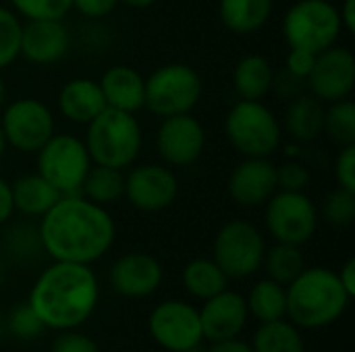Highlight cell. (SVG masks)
<instances>
[{
  "label": "cell",
  "instance_id": "14",
  "mask_svg": "<svg viewBox=\"0 0 355 352\" xmlns=\"http://www.w3.org/2000/svg\"><path fill=\"white\" fill-rule=\"evenodd\" d=\"M306 81L312 89V95L322 102L345 100L355 85L354 52L339 46H331L318 52Z\"/></svg>",
  "mask_w": 355,
  "mask_h": 352
},
{
  "label": "cell",
  "instance_id": "10",
  "mask_svg": "<svg viewBox=\"0 0 355 352\" xmlns=\"http://www.w3.org/2000/svg\"><path fill=\"white\" fill-rule=\"evenodd\" d=\"M264 222L277 243H308L318 228V210L304 191H279L266 203Z\"/></svg>",
  "mask_w": 355,
  "mask_h": 352
},
{
  "label": "cell",
  "instance_id": "32",
  "mask_svg": "<svg viewBox=\"0 0 355 352\" xmlns=\"http://www.w3.org/2000/svg\"><path fill=\"white\" fill-rule=\"evenodd\" d=\"M21 19L6 6H0V71L21 56Z\"/></svg>",
  "mask_w": 355,
  "mask_h": 352
},
{
  "label": "cell",
  "instance_id": "21",
  "mask_svg": "<svg viewBox=\"0 0 355 352\" xmlns=\"http://www.w3.org/2000/svg\"><path fill=\"white\" fill-rule=\"evenodd\" d=\"M104 108H106V100L102 95L100 83L94 79H85V77L71 79L62 85L58 93L60 114L75 124H87Z\"/></svg>",
  "mask_w": 355,
  "mask_h": 352
},
{
  "label": "cell",
  "instance_id": "20",
  "mask_svg": "<svg viewBox=\"0 0 355 352\" xmlns=\"http://www.w3.org/2000/svg\"><path fill=\"white\" fill-rule=\"evenodd\" d=\"M108 108L135 114L146 102V79L127 64H114L106 68L98 81Z\"/></svg>",
  "mask_w": 355,
  "mask_h": 352
},
{
  "label": "cell",
  "instance_id": "15",
  "mask_svg": "<svg viewBox=\"0 0 355 352\" xmlns=\"http://www.w3.org/2000/svg\"><path fill=\"white\" fill-rule=\"evenodd\" d=\"M179 183L173 170L158 164L137 166L125 176V197L139 212H162L175 203Z\"/></svg>",
  "mask_w": 355,
  "mask_h": 352
},
{
  "label": "cell",
  "instance_id": "38",
  "mask_svg": "<svg viewBox=\"0 0 355 352\" xmlns=\"http://www.w3.org/2000/svg\"><path fill=\"white\" fill-rule=\"evenodd\" d=\"M335 176L341 189L355 191V145L341 147L335 162Z\"/></svg>",
  "mask_w": 355,
  "mask_h": 352
},
{
  "label": "cell",
  "instance_id": "30",
  "mask_svg": "<svg viewBox=\"0 0 355 352\" xmlns=\"http://www.w3.org/2000/svg\"><path fill=\"white\" fill-rule=\"evenodd\" d=\"M262 266H264L270 280L287 286L304 272L306 259H304V253L297 245L277 243L275 247L266 249Z\"/></svg>",
  "mask_w": 355,
  "mask_h": 352
},
{
  "label": "cell",
  "instance_id": "37",
  "mask_svg": "<svg viewBox=\"0 0 355 352\" xmlns=\"http://www.w3.org/2000/svg\"><path fill=\"white\" fill-rule=\"evenodd\" d=\"M50 352H100V349L89 336L75 330H64L52 342Z\"/></svg>",
  "mask_w": 355,
  "mask_h": 352
},
{
  "label": "cell",
  "instance_id": "33",
  "mask_svg": "<svg viewBox=\"0 0 355 352\" xmlns=\"http://www.w3.org/2000/svg\"><path fill=\"white\" fill-rule=\"evenodd\" d=\"M322 218L337 228H345L355 220V191L337 187L322 205Z\"/></svg>",
  "mask_w": 355,
  "mask_h": 352
},
{
  "label": "cell",
  "instance_id": "23",
  "mask_svg": "<svg viewBox=\"0 0 355 352\" xmlns=\"http://www.w3.org/2000/svg\"><path fill=\"white\" fill-rule=\"evenodd\" d=\"M15 212L29 218H42L62 195L37 172L25 174L10 185Z\"/></svg>",
  "mask_w": 355,
  "mask_h": 352
},
{
  "label": "cell",
  "instance_id": "27",
  "mask_svg": "<svg viewBox=\"0 0 355 352\" xmlns=\"http://www.w3.org/2000/svg\"><path fill=\"white\" fill-rule=\"evenodd\" d=\"M181 280H183V288L191 297L202 299V301L227 290V286H229V278L214 263V259H202V257L189 261L183 268Z\"/></svg>",
  "mask_w": 355,
  "mask_h": 352
},
{
  "label": "cell",
  "instance_id": "41",
  "mask_svg": "<svg viewBox=\"0 0 355 352\" xmlns=\"http://www.w3.org/2000/svg\"><path fill=\"white\" fill-rule=\"evenodd\" d=\"M15 214V203H12V191L10 185L0 176V226L6 224Z\"/></svg>",
  "mask_w": 355,
  "mask_h": 352
},
{
  "label": "cell",
  "instance_id": "5",
  "mask_svg": "<svg viewBox=\"0 0 355 352\" xmlns=\"http://www.w3.org/2000/svg\"><path fill=\"white\" fill-rule=\"evenodd\" d=\"M225 133L241 156L270 158L281 145L283 127L260 100H241L229 110Z\"/></svg>",
  "mask_w": 355,
  "mask_h": 352
},
{
  "label": "cell",
  "instance_id": "12",
  "mask_svg": "<svg viewBox=\"0 0 355 352\" xmlns=\"http://www.w3.org/2000/svg\"><path fill=\"white\" fill-rule=\"evenodd\" d=\"M152 340L168 352H193L202 342L200 313L185 301H164L148 317Z\"/></svg>",
  "mask_w": 355,
  "mask_h": 352
},
{
  "label": "cell",
  "instance_id": "36",
  "mask_svg": "<svg viewBox=\"0 0 355 352\" xmlns=\"http://www.w3.org/2000/svg\"><path fill=\"white\" fill-rule=\"evenodd\" d=\"M310 185V170L295 160L277 166V187L281 191H304Z\"/></svg>",
  "mask_w": 355,
  "mask_h": 352
},
{
  "label": "cell",
  "instance_id": "19",
  "mask_svg": "<svg viewBox=\"0 0 355 352\" xmlns=\"http://www.w3.org/2000/svg\"><path fill=\"white\" fill-rule=\"evenodd\" d=\"M69 31L62 21L35 19L27 21L21 31V56L33 64H52L69 52Z\"/></svg>",
  "mask_w": 355,
  "mask_h": 352
},
{
  "label": "cell",
  "instance_id": "13",
  "mask_svg": "<svg viewBox=\"0 0 355 352\" xmlns=\"http://www.w3.org/2000/svg\"><path fill=\"white\" fill-rule=\"evenodd\" d=\"M206 145V131L198 118L189 114H177L162 118L156 133V147L160 158L168 166L185 168L200 160Z\"/></svg>",
  "mask_w": 355,
  "mask_h": 352
},
{
  "label": "cell",
  "instance_id": "39",
  "mask_svg": "<svg viewBox=\"0 0 355 352\" xmlns=\"http://www.w3.org/2000/svg\"><path fill=\"white\" fill-rule=\"evenodd\" d=\"M316 62V54L308 52V50H300V48H291L289 56H287V71L293 73L300 79H308L312 66Z\"/></svg>",
  "mask_w": 355,
  "mask_h": 352
},
{
  "label": "cell",
  "instance_id": "31",
  "mask_svg": "<svg viewBox=\"0 0 355 352\" xmlns=\"http://www.w3.org/2000/svg\"><path fill=\"white\" fill-rule=\"evenodd\" d=\"M324 133L339 147L355 145V104L345 100L331 102L324 112Z\"/></svg>",
  "mask_w": 355,
  "mask_h": 352
},
{
  "label": "cell",
  "instance_id": "46",
  "mask_svg": "<svg viewBox=\"0 0 355 352\" xmlns=\"http://www.w3.org/2000/svg\"><path fill=\"white\" fill-rule=\"evenodd\" d=\"M4 100H6V85H4V79L0 77V108L4 104Z\"/></svg>",
  "mask_w": 355,
  "mask_h": 352
},
{
  "label": "cell",
  "instance_id": "11",
  "mask_svg": "<svg viewBox=\"0 0 355 352\" xmlns=\"http://www.w3.org/2000/svg\"><path fill=\"white\" fill-rule=\"evenodd\" d=\"M0 127L6 145L23 154H35L54 135V116L44 102L21 98L4 108Z\"/></svg>",
  "mask_w": 355,
  "mask_h": 352
},
{
  "label": "cell",
  "instance_id": "29",
  "mask_svg": "<svg viewBox=\"0 0 355 352\" xmlns=\"http://www.w3.org/2000/svg\"><path fill=\"white\" fill-rule=\"evenodd\" d=\"M252 349L254 352H306L300 328L285 319L260 324L254 334Z\"/></svg>",
  "mask_w": 355,
  "mask_h": 352
},
{
  "label": "cell",
  "instance_id": "26",
  "mask_svg": "<svg viewBox=\"0 0 355 352\" xmlns=\"http://www.w3.org/2000/svg\"><path fill=\"white\" fill-rule=\"evenodd\" d=\"M248 313L256 317L260 324L285 319L287 315V288L270 278L260 280L250 290V297L245 299Z\"/></svg>",
  "mask_w": 355,
  "mask_h": 352
},
{
  "label": "cell",
  "instance_id": "9",
  "mask_svg": "<svg viewBox=\"0 0 355 352\" xmlns=\"http://www.w3.org/2000/svg\"><path fill=\"white\" fill-rule=\"evenodd\" d=\"M266 243L262 232L245 220L227 222L214 239L212 259L229 280L254 276L264 261Z\"/></svg>",
  "mask_w": 355,
  "mask_h": 352
},
{
  "label": "cell",
  "instance_id": "2",
  "mask_svg": "<svg viewBox=\"0 0 355 352\" xmlns=\"http://www.w3.org/2000/svg\"><path fill=\"white\" fill-rule=\"evenodd\" d=\"M100 284L89 266L54 261L35 280L29 293V307L46 330H77L96 311Z\"/></svg>",
  "mask_w": 355,
  "mask_h": 352
},
{
  "label": "cell",
  "instance_id": "48",
  "mask_svg": "<svg viewBox=\"0 0 355 352\" xmlns=\"http://www.w3.org/2000/svg\"><path fill=\"white\" fill-rule=\"evenodd\" d=\"M4 330H6V326H4V319H2V315H0V340H2V336H4Z\"/></svg>",
  "mask_w": 355,
  "mask_h": 352
},
{
  "label": "cell",
  "instance_id": "43",
  "mask_svg": "<svg viewBox=\"0 0 355 352\" xmlns=\"http://www.w3.org/2000/svg\"><path fill=\"white\" fill-rule=\"evenodd\" d=\"M208 352H254L252 344L241 342L239 338H231V340H223V342H212Z\"/></svg>",
  "mask_w": 355,
  "mask_h": 352
},
{
  "label": "cell",
  "instance_id": "47",
  "mask_svg": "<svg viewBox=\"0 0 355 352\" xmlns=\"http://www.w3.org/2000/svg\"><path fill=\"white\" fill-rule=\"evenodd\" d=\"M4 151H6V139H4V133H2V127H0V158H2Z\"/></svg>",
  "mask_w": 355,
  "mask_h": 352
},
{
  "label": "cell",
  "instance_id": "8",
  "mask_svg": "<svg viewBox=\"0 0 355 352\" xmlns=\"http://www.w3.org/2000/svg\"><path fill=\"white\" fill-rule=\"evenodd\" d=\"M35 154L40 176H44L62 197L81 195L83 178L92 168L87 147L81 139L69 133H54Z\"/></svg>",
  "mask_w": 355,
  "mask_h": 352
},
{
  "label": "cell",
  "instance_id": "40",
  "mask_svg": "<svg viewBox=\"0 0 355 352\" xmlns=\"http://www.w3.org/2000/svg\"><path fill=\"white\" fill-rule=\"evenodd\" d=\"M119 0H73V8H77L83 17L100 19L114 10Z\"/></svg>",
  "mask_w": 355,
  "mask_h": 352
},
{
  "label": "cell",
  "instance_id": "42",
  "mask_svg": "<svg viewBox=\"0 0 355 352\" xmlns=\"http://www.w3.org/2000/svg\"><path fill=\"white\" fill-rule=\"evenodd\" d=\"M341 286L345 288V293L354 299L355 297V259H347L345 266L341 268V272L337 274Z\"/></svg>",
  "mask_w": 355,
  "mask_h": 352
},
{
  "label": "cell",
  "instance_id": "22",
  "mask_svg": "<svg viewBox=\"0 0 355 352\" xmlns=\"http://www.w3.org/2000/svg\"><path fill=\"white\" fill-rule=\"evenodd\" d=\"M324 102L316 95L300 93L291 100L285 112V129L293 141L310 143L324 133Z\"/></svg>",
  "mask_w": 355,
  "mask_h": 352
},
{
  "label": "cell",
  "instance_id": "7",
  "mask_svg": "<svg viewBox=\"0 0 355 352\" xmlns=\"http://www.w3.org/2000/svg\"><path fill=\"white\" fill-rule=\"evenodd\" d=\"M283 37L289 48L322 52L335 46L343 31L339 8L329 0H300L283 19Z\"/></svg>",
  "mask_w": 355,
  "mask_h": 352
},
{
  "label": "cell",
  "instance_id": "3",
  "mask_svg": "<svg viewBox=\"0 0 355 352\" xmlns=\"http://www.w3.org/2000/svg\"><path fill=\"white\" fill-rule=\"evenodd\" d=\"M289 322L302 330H320L337 322L352 297L339 282L337 272L327 268H304V272L285 286Z\"/></svg>",
  "mask_w": 355,
  "mask_h": 352
},
{
  "label": "cell",
  "instance_id": "45",
  "mask_svg": "<svg viewBox=\"0 0 355 352\" xmlns=\"http://www.w3.org/2000/svg\"><path fill=\"white\" fill-rule=\"evenodd\" d=\"M119 2H123V4H127L131 8H148V6L156 4L158 0H119Z\"/></svg>",
  "mask_w": 355,
  "mask_h": 352
},
{
  "label": "cell",
  "instance_id": "49",
  "mask_svg": "<svg viewBox=\"0 0 355 352\" xmlns=\"http://www.w3.org/2000/svg\"><path fill=\"white\" fill-rule=\"evenodd\" d=\"M2 276H4V270H2V263H0V282H2Z\"/></svg>",
  "mask_w": 355,
  "mask_h": 352
},
{
  "label": "cell",
  "instance_id": "28",
  "mask_svg": "<svg viewBox=\"0 0 355 352\" xmlns=\"http://www.w3.org/2000/svg\"><path fill=\"white\" fill-rule=\"evenodd\" d=\"M81 195L102 207L116 203L125 195V174L119 168L94 164L81 185Z\"/></svg>",
  "mask_w": 355,
  "mask_h": 352
},
{
  "label": "cell",
  "instance_id": "35",
  "mask_svg": "<svg viewBox=\"0 0 355 352\" xmlns=\"http://www.w3.org/2000/svg\"><path fill=\"white\" fill-rule=\"evenodd\" d=\"M15 10L27 21L35 19H56L62 21L73 8V0H10Z\"/></svg>",
  "mask_w": 355,
  "mask_h": 352
},
{
  "label": "cell",
  "instance_id": "18",
  "mask_svg": "<svg viewBox=\"0 0 355 352\" xmlns=\"http://www.w3.org/2000/svg\"><path fill=\"white\" fill-rule=\"evenodd\" d=\"M277 189V166L268 158H245L229 176V195L243 207L264 205Z\"/></svg>",
  "mask_w": 355,
  "mask_h": 352
},
{
  "label": "cell",
  "instance_id": "24",
  "mask_svg": "<svg viewBox=\"0 0 355 352\" xmlns=\"http://www.w3.org/2000/svg\"><path fill=\"white\" fill-rule=\"evenodd\" d=\"M218 15L229 31L248 35L266 25L272 15V0H220Z\"/></svg>",
  "mask_w": 355,
  "mask_h": 352
},
{
  "label": "cell",
  "instance_id": "17",
  "mask_svg": "<svg viewBox=\"0 0 355 352\" xmlns=\"http://www.w3.org/2000/svg\"><path fill=\"white\" fill-rule=\"evenodd\" d=\"M202 324V336L208 342H223L239 338L248 322V305L239 293L223 290L204 301V307L198 311Z\"/></svg>",
  "mask_w": 355,
  "mask_h": 352
},
{
  "label": "cell",
  "instance_id": "1",
  "mask_svg": "<svg viewBox=\"0 0 355 352\" xmlns=\"http://www.w3.org/2000/svg\"><path fill=\"white\" fill-rule=\"evenodd\" d=\"M37 234L42 251L54 261L89 266L110 251L116 226L106 207L83 195H67L42 216Z\"/></svg>",
  "mask_w": 355,
  "mask_h": 352
},
{
  "label": "cell",
  "instance_id": "44",
  "mask_svg": "<svg viewBox=\"0 0 355 352\" xmlns=\"http://www.w3.org/2000/svg\"><path fill=\"white\" fill-rule=\"evenodd\" d=\"M341 25L345 31L354 33L355 29V0H343V6L339 8Z\"/></svg>",
  "mask_w": 355,
  "mask_h": 352
},
{
  "label": "cell",
  "instance_id": "34",
  "mask_svg": "<svg viewBox=\"0 0 355 352\" xmlns=\"http://www.w3.org/2000/svg\"><path fill=\"white\" fill-rule=\"evenodd\" d=\"M4 326L21 342H31V340L40 338L44 334V330H46V326L35 315V311L29 307V303H25V305L21 303V305L12 307V311L8 313Z\"/></svg>",
  "mask_w": 355,
  "mask_h": 352
},
{
  "label": "cell",
  "instance_id": "4",
  "mask_svg": "<svg viewBox=\"0 0 355 352\" xmlns=\"http://www.w3.org/2000/svg\"><path fill=\"white\" fill-rule=\"evenodd\" d=\"M85 127L83 143L94 164L123 170L137 160L144 137L135 114L106 106Z\"/></svg>",
  "mask_w": 355,
  "mask_h": 352
},
{
  "label": "cell",
  "instance_id": "6",
  "mask_svg": "<svg viewBox=\"0 0 355 352\" xmlns=\"http://www.w3.org/2000/svg\"><path fill=\"white\" fill-rule=\"evenodd\" d=\"M202 91V77L193 66L183 62L162 64L146 79L144 108L160 118L189 114L198 106Z\"/></svg>",
  "mask_w": 355,
  "mask_h": 352
},
{
  "label": "cell",
  "instance_id": "16",
  "mask_svg": "<svg viewBox=\"0 0 355 352\" xmlns=\"http://www.w3.org/2000/svg\"><path fill=\"white\" fill-rule=\"evenodd\" d=\"M162 266L150 253H127L110 268V286L119 297L146 299L162 284Z\"/></svg>",
  "mask_w": 355,
  "mask_h": 352
},
{
  "label": "cell",
  "instance_id": "25",
  "mask_svg": "<svg viewBox=\"0 0 355 352\" xmlns=\"http://www.w3.org/2000/svg\"><path fill=\"white\" fill-rule=\"evenodd\" d=\"M272 64L260 54L241 58L233 71V87L241 100H262L272 89Z\"/></svg>",
  "mask_w": 355,
  "mask_h": 352
}]
</instances>
